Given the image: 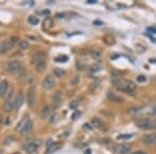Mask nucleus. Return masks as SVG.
I'll list each match as a JSON object with an SVG mask.
<instances>
[{"mask_svg": "<svg viewBox=\"0 0 156 154\" xmlns=\"http://www.w3.org/2000/svg\"><path fill=\"white\" fill-rule=\"evenodd\" d=\"M6 69L8 70L9 73L14 74V75H22L23 74V67L22 65L20 64L17 60H11L8 64L6 66Z\"/></svg>", "mask_w": 156, "mask_h": 154, "instance_id": "nucleus-4", "label": "nucleus"}, {"mask_svg": "<svg viewBox=\"0 0 156 154\" xmlns=\"http://www.w3.org/2000/svg\"><path fill=\"white\" fill-rule=\"evenodd\" d=\"M91 56L93 59H95V60H101V57H102V54H101V52L100 51H98V50H92L91 51Z\"/></svg>", "mask_w": 156, "mask_h": 154, "instance_id": "nucleus-21", "label": "nucleus"}, {"mask_svg": "<svg viewBox=\"0 0 156 154\" xmlns=\"http://www.w3.org/2000/svg\"><path fill=\"white\" fill-rule=\"evenodd\" d=\"M61 103V92L56 91L52 96V108H57Z\"/></svg>", "mask_w": 156, "mask_h": 154, "instance_id": "nucleus-10", "label": "nucleus"}, {"mask_svg": "<svg viewBox=\"0 0 156 154\" xmlns=\"http://www.w3.org/2000/svg\"><path fill=\"white\" fill-rule=\"evenodd\" d=\"M78 106V101L74 100V101H71V103L69 104V107L71 109H76Z\"/></svg>", "mask_w": 156, "mask_h": 154, "instance_id": "nucleus-31", "label": "nucleus"}, {"mask_svg": "<svg viewBox=\"0 0 156 154\" xmlns=\"http://www.w3.org/2000/svg\"><path fill=\"white\" fill-rule=\"evenodd\" d=\"M26 101L29 106H34L35 102V88L34 85H31L27 91V95H26Z\"/></svg>", "mask_w": 156, "mask_h": 154, "instance_id": "nucleus-8", "label": "nucleus"}, {"mask_svg": "<svg viewBox=\"0 0 156 154\" xmlns=\"http://www.w3.org/2000/svg\"><path fill=\"white\" fill-rule=\"evenodd\" d=\"M148 31H152V32H154V34H156V29L155 28H151V27H149V28H148Z\"/></svg>", "mask_w": 156, "mask_h": 154, "instance_id": "nucleus-39", "label": "nucleus"}, {"mask_svg": "<svg viewBox=\"0 0 156 154\" xmlns=\"http://www.w3.org/2000/svg\"><path fill=\"white\" fill-rule=\"evenodd\" d=\"M100 82H101V81L99 80V79H96V80H94L93 82L89 85V91H91V92H93V93L96 92V91L99 88V87H100Z\"/></svg>", "mask_w": 156, "mask_h": 154, "instance_id": "nucleus-19", "label": "nucleus"}, {"mask_svg": "<svg viewBox=\"0 0 156 154\" xmlns=\"http://www.w3.org/2000/svg\"><path fill=\"white\" fill-rule=\"evenodd\" d=\"M46 144H47V146H48V149L50 148L51 146H53V145H54V143H52V140H51V139H50V140H48Z\"/></svg>", "mask_w": 156, "mask_h": 154, "instance_id": "nucleus-36", "label": "nucleus"}, {"mask_svg": "<svg viewBox=\"0 0 156 154\" xmlns=\"http://www.w3.org/2000/svg\"><path fill=\"white\" fill-rule=\"evenodd\" d=\"M8 90V80H2L0 82V97H3L6 95Z\"/></svg>", "mask_w": 156, "mask_h": 154, "instance_id": "nucleus-14", "label": "nucleus"}, {"mask_svg": "<svg viewBox=\"0 0 156 154\" xmlns=\"http://www.w3.org/2000/svg\"><path fill=\"white\" fill-rule=\"evenodd\" d=\"M31 63L32 65L37 68V71L42 72L45 70V68L47 66L46 62V54L42 51H37L31 57Z\"/></svg>", "mask_w": 156, "mask_h": 154, "instance_id": "nucleus-2", "label": "nucleus"}, {"mask_svg": "<svg viewBox=\"0 0 156 154\" xmlns=\"http://www.w3.org/2000/svg\"><path fill=\"white\" fill-rule=\"evenodd\" d=\"M40 145H41L40 141H28L22 145V149L28 153H34L40 147Z\"/></svg>", "mask_w": 156, "mask_h": 154, "instance_id": "nucleus-6", "label": "nucleus"}, {"mask_svg": "<svg viewBox=\"0 0 156 154\" xmlns=\"http://www.w3.org/2000/svg\"><path fill=\"white\" fill-rule=\"evenodd\" d=\"M112 81L113 87L117 88V90L122 91V92L131 93L136 88V85L134 82H132L131 80H128V79L121 78L119 76H113L112 78Z\"/></svg>", "mask_w": 156, "mask_h": 154, "instance_id": "nucleus-1", "label": "nucleus"}, {"mask_svg": "<svg viewBox=\"0 0 156 154\" xmlns=\"http://www.w3.org/2000/svg\"><path fill=\"white\" fill-rule=\"evenodd\" d=\"M32 127H34V126H32V122H31V121H29V122H28V124L25 126L24 129L22 130V133H23V134H28V133H30V132L32 131Z\"/></svg>", "mask_w": 156, "mask_h": 154, "instance_id": "nucleus-22", "label": "nucleus"}, {"mask_svg": "<svg viewBox=\"0 0 156 154\" xmlns=\"http://www.w3.org/2000/svg\"><path fill=\"white\" fill-rule=\"evenodd\" d=\"M87 3H89V4H95V3H97V1L96 0H89V1H86Z\"/></svg>", "mask_w": 156, "mask_h": 154, "instance_id": "nucleus-38", "label": "nucleus"}, {"mask_svg": "<svg viewBox=\"0 0 156 154\" xmlns=\"http://www.w3.org/2000/svg\"><path fill=\"white\" fill-rule=\"evenodd\" d=\"M86 154H91V150H86Z\"/></svg>", "mask_w": 156, "mask_h": 154, "instance_id": "nucleus-41", "label": "nucleus"}, {"mask_svg": "<svg viewBox=\"0 0 156 154\" xmlns=\"http://www.w3.org/2000/svg\"><path fill=\"white\" fill-rule=\"evenodd\" d=\"M14 141H15V136H13V135H11V136L8 137V139H6L5 141L3 142V144L4 145H9L11 143H13Z\"/></svg>", "mask_w": 156, "mask_h": 154, "instance_id": "nucleus-32", "label": "nucleus"}, {"mask_svg": "<svg viewBox=\"0 0 156 154\" xmlns=\"http://www.w3.org/2000/svg\"><path fill=\"white\" fill-rule=\"evenodd\" d=\"M136 126L143 130H152L156 128V119L154 118H141L135 122Z\"/></svg>", "mask_w": 156, "mask_h": 154, "instance_id": "nucleus-3", "label": "nucleus"}, {"mask_svg": "<svg viewBox=\"0 0 156 154\" xmlns=\"http://www.w3.org/2000/svg\"><path fill=\"white\" fill-rule=\"evenodd\" d=\"M100 70H101L100 64H94L89 68V74H92V75H93V74H96L97 72H99Z\"/></svg>", "mask_w": 156, "mask_h": 154, "instance_id": "nucleus-18", "label": "nucleus"}, {"mask_svg": "<svg viewBox=\"0 0 156 154\" xmlns=\"http://www.w3.org/2000/svg\"><path fill=\"white\" fill-rule=\"evenodd\" d=\"M104 41L106 42V44H107V45H113V44H115V39L112 38V36H109V34H107V36L105 37V38H104Z\"/></svg>", "mask_w": 156, "mask_h": 154, "instance_id": "nucleus-28", "label": "nucleus"}, {"mask_svg": "<svg viewBox=\"0 0 156 154\" xmlns=\"http://www.w3.org/2000/svg\"><path fill=\"white\" fill-rule=\"evenodd\" d=\"M54 85H55V79H54V76L52 75H47L43 79V82H42L43 88H46V90H51L54 87Z\"/></svg>", "mask_w": 156, "mask_h": 154, "instance_id": "nucleus-9", "label": "nucleus"}, {"mask_svg": "<svg viewBox=\"0 0 156 154\" xmlns=\"http://www.w3.org/2000/svg\"><path fill=\"white\" fill-rule=\"evenodd\" d=\"M141 141H143L144 144L146 145H152L156 143V132L154 133H149L146 134L141 137Z\"/></svg>", "mask_w": 156, "mask_h": 154, "instance_id": "nucleus-11", "label": "nucleus"}, {"mask_svg": "<svg viewBox=\"0 0 156 154\" xmlns=\"http://www.w3.org/2000/svg\"><path fill=\"white\" fill-rule=\"evenodd\" d=\"M146 80H147V77H146V76H144V75L138 76V82H144V81H146Z\"/></svg>", "mask_w": 156, "mask_h": 154, "instance_id": "nucleus-34", "label": "nucleus"}, {"mask_svg": "<svg viewBox=\"0 0 156 154\" xmlns=\"http://www.w3.org/2000/svg\"><path fill=\"white\" fill-rule=\"evenodd\" d=\"M11 43H9V42H2V43H0V53L6 52V51H8L11 49Z\"/></svg>", "mask_w": 156, "mask_h": 154, "instance_id": "nucleus-17", "label": "nucleus"}, {"mask_svg": "<svg viewBox=\"0 0 156 154\" xmlns=\"http://www.w3.org/2000/svg\"><path fill=\"white\" fill-rule=\"evenodd\" d=\"M112 150L118 154H127L131 150V146L126 143H118L112 146Z\"/></svg>", "mask_w": 156, "mask_h": 154, "instance_id": "nucleus-5", "label": "nucleus"}, {"mask_svg": "<svg viewBox=\"0 0 156 154\" xmlns=\"http://www.w3.org/2000/svg\"><path fill=\"white\" fill-rule=\"evenodd\" d=\"M28 22H29V24H31V25H37L40 22V20H39V18L35 17V16H29Z\"/></svg>", "mask_w": 156, "mask_h": 154, "instance_id": "nucleus-27", "label": "nucleus"}, {"mask_svg": "<svg viewBox=\"0 0 156 154\" xmlns=\"http://www.w3.org/2000/svg\"><path fill=\"white\" fill-rule=\"evenodd\" d=\"M152 114H153V115H155V116H156V106L154 107V108L152 109Z\"/></svg>", "mask_w": 156, "mask_h": 154, "instance_id": "nucleus-40", "label": "nucleus"}, {"mask_svg": "<svg viewBox=\"0 0 156 154\" xmlns=\"http://www.w3.org/2000/svg\"><path fill=\"white\" fill-rule=\"evenodd\" d=\"M132 154H147L145 152V151H143V150H138V151H135V152H133Z\"/></svg>", "mask_w": 156, "mask_h": 154, "instance_id": "nucleus-37", "label": "nucleus"}, {"mask_svg": "<svg viewBox=\"0 0 156 154\" xmlns=\"http://www.w3.org/2000/svg\"><path fill=\"white\" fill-rule=\"evenodd\" d=\"M13 108H15V107H14V100L8 97V100L4 101V103H3V111L8 113V111H11Z\"/></svg>", "mask_w": 156, "mask_h": 154, "instance_id": "nucleus-15", "label": "nucleus"}, {"mask_svg": "<svg viewBox=\"0 0 156 154\" xmlns=\"http://www.w3.org/2000/svg\"><path fill=\"white\" fill-rule=\"evenodd\" d=\"M52 24H53V21H52L51 18H49V17L45 18V20H44V22H43L44 28H46V29L50 28V27L52 26Z\"/></svg>", "mask_w": 156, "mask_h": 154, "instance_id": "nucleus-23", "label": "nucleus"}, {"mask_svg": "<svg viewBox=\"0 0 156 154\" xmlns=\"http://www.w3.org/2000/svg\"><path fill=\"white\" fill-rule=\"evenodd\" d=\"M78 81H79V79H78V77H77V76H75V77H74V80L71 81V83H72L73 85H77V83H78Z\"/></svg>", "mask_w": 156, "mask_h": 154, "instance_id": "nucleus-35", "label": "nucleus"}, {"mask_svg": "<svg viewBox=\"0 0 156 154\" xmlns=\"http://www.w3.org/2000/svg\"><path fill=\"white\" fill-rule=\"evenodd\" d=\"M0 154H2V150H0Z\"/></svg>", "mask_w": 156, "mask_h": 154, "instance_id": "nucleus-43", "label": "nucleus"}, {"mask_svg": "<svg viewBox=\"0 0 156 154\" xmlns=\"http://www.w3.org/2000/svg\"><path fill=\"white\" fill-rule=\"evenodd\" d=\"M53 74H54V76H56V77H63L66 74V72L63 71V69H60V68H55V69L53 70Z\"/></svg>", "mask_w": 156, "mask_h": 154, "instance_id": "nucleus-25", "label": "nucleus"}, {"mask_svg": "<svg viewBox=\"0 0 156 154\" xmlns=\"http://www.w3.org/2000/svg\"><path fill=\"white\" fill-rule=\"evenodd\" d=\"M80 115H81V114H80L79 111H76V113H74V114L72 115V120H73V121L77 120V119L80 117Z\"/></svg>", "mask_w": 156, "mask_h": 154, "instance_id": "nucleus-33", "label": "nucleus"}, {"mask_svg": "<svg viewBox=\"0 0 156 154\" xmlns=\"http://www.w3.org/2000/svg\"><path fill=\"white\" fill-rule=\"evenodd\" d=\"M92 124H93L94 127H96L97 129H100L102 130V131H106V130L108 129L106 123L104 122L101 118H99V117H94V118L92 119Z\"/></svg>", "mask_w": 156, "mask_h": 154, "instance_id": "nucleus-7", "label": "nucleus"}, {"mask_svg": "<svg viewBox=\"0 0 156 154\" xmlns=\"http://www.w3.org/2000/svg\"><path fill=\"white\" fill-rule=\"evenodd\" d=\"M30 121V119H29V117L28 116H25L24 118L22 119V120L20 121V122L18 123V125H17V127H16V129L18 130V131H20V132H22V130L25 128V126L28 124V122Z\"/></svg>", "mask_w": 156, "mask_h": 154, "instance_id": "nucleus-12", "label": "nucleus"}, {"mask_svg": "<svg viewBox=\"0 0 156 154\" xmlns=\"http://www.w3.org/2000/svg\"><path fill=\"white\" fill-rule=\"evenodd\" d=\"M68 59H69V57H68L67 55H58V56L54 58V60H55L56 63H67Z\"/></svg>", "mask_w": 156, "mask_h": 154, "instance_id": "nucleus-26", "label": "nucleus"}, {"mask_svg": "<svg viewBox=\"0 0 156 154\" xmlns=\"http://www.w3.org/2000/svg\"><path fill=\"white\" fill-rule=\"evenodd\" d=\"M155 81H156V77H155Z\"/></svg>", "mask_w": 156, "mask_h": 154, "instance_id": "nucleus-44", "label": "nucleus"}, {"mask_svg": "<svg viewBox=\"0 0 156 154\" xmlns=\"http://www.w3.org/2000/svg\"><path fill=\"white\" fill-rule=\"evenodd\" d=\"M24 102V96L22 94H18L14 99V107L15 108H20Z\"/></svg>", "mask_w": 156, "mask_h": 154, "instance_id": "nucleus-13", "label": "nucleus"}, {"mask_svg": "<svg viewBox=\"0 0 156 154\" xmlns=\"http://www.w3.org/2000/svg\"><path fill=\"white\" fill-rule=\"evenodd\" d=\"M60 144H54L53 146H51L50 148L47 150V152L46 154H51V153H53V152H55V151H57L58 149H60Z\"/></svg>", "mask_w": 156, "mask_h": 154, "instance_id": "nucleus-24", "label": "nucleus"}, {"mask_svg": "<svg viewBox=\"0 0 156 154\" xmlns=\"http://www.w3.org/2000/svg\"><path fill=\"white\" fill-rule=\"evenodd\" d=\"M13 154H21V152H14Z\"/></svg>", "mask_w": 156, "mask_h": 154, "instance_id": "nucleus-42", "label": "nucleus"}, {"mask_svg": "<svg viewBox=\"0 0 156 154\" xmlns=\"http://www.w3.org/2000/svg\"><path fill=\"white\" fill-rule=\"evenodd\" d=\"M133 136V133H125V134H120L117 136V140H129Z\"/></svg>", "mask_w": 156, "mask_h": 154, "instance_id": "nucleus-29", "label": "nucleus"}, {"mask_svg": "<svg viewBox=\"0 0 156 154\" xmlns=\"http://www.w3.org/2000/svg\"><path fill=\"white\" fill-rule=\"evenodd\" d=\"M108 99L110 100V101H113V102H122L123 101V98L118 96V95L113 94V93H108Z\"/></svg>", "mask_w": 156, "mask_h": 154, "instance_id": "nucleus-20", "label": "nucleus"}, {"mask_svg": "<svg viewBox=\"0 0 156 154\" xmlns=\"http://www.w3.org/2000/svg\"><path fill=\"white\" fill-rule=\"evenodd\" d=\"M50 114H51V107L49 106V105H45L43 108H42V111H41V117L43 119L48 118V117L50 116Z\"/></svg>", "mask_w": 156, "mask_h": 154, "instance_id": "nucleus-16", "label": "nucleus"}, {"mask_svg": "<svg viewBox=\"0 0 156 154\" xmlns=\"http://www.w3.org/2000/svg\"><path fill=\"white\" fill-rule=\"evenodd\" d=\"M28 46H29L28 42H26V41H21V42H19V48H20L21 50H25V49H27Z\"/></svg>", "mask_w": 156, "mask_h": 154, "instance_id": "nucleus-30", "label": "nucleus"}]
</instances>
